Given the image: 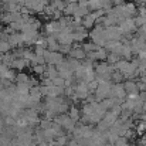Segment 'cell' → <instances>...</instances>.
<instances>
[{"instance_id": "cell-10", "label": "cell", "mask_w": 146, "mask_h": 146, "mask_svg": "<svg viewBox=\"0 0 146 146\" xmlns=\"http://www.w3.org/2000/svg\"><path fill=\"white\" fill-rule=\"evenodd\" d=\"M82 46V48L85 52H92V51H97L99 47H98L95 43H92V41H90V43H84V44H81Z\"/></svg>"}, {"instance_id": "cell-25", "label": "cell", "mask_w": 146, "mask_h": 146, "mask_svg": "<svg viewBox=\"0 0 146 146\" xmlns=\"http://www.w3.org/2000/svg\"><path fill=\"white\" fill-rule=\"evenodd\" d=\"M145 146H146V145H145Z\"/></svg>"}, {"instance_id": "cell-23", "label": "cell", "mask_w": 146, "mask_h": 146, "mask_svg": "<svg viewBox=\"0 0 146 146\" xmlns=\"http://www.w3.org/2000/svg\"><path fill=\"white\" fill-rule=\"evenodd\" d=\"M129 146H139L138 143H132V145H129Z\"/></svg>"}, {"instance_id": "cell-19", "label": "cell", "mask_w": 146, "mask_h": 146, "mask_svg": "<svg viewBox=\"0 0 146 146\" xmlns=\"http://www.w3.org/2000/svg\"><path fill=\"white\" fill-rule=\"evenodd\" d=\"M52 85H57V87H65V80L62 77H55L52 78Z\"/></svg>"}, {"instance_id": "cell-14", "label": "cell", "mask_w": 146, "mask_h": 146, "mask_svg": "<svg viewBox=\"0 0 146 146\" xmlns=\"http://www.w3.org/2000/svg\"><path fill=\"white\" fill-rule=\"evenodd\" d=\"M33 71L37 74V75H44L46 72V64H38V65H33Z\"/></svg>"}, {"instance_id": "cell-1", "label": "cell", "mask_w": 146, "mask_h": 146, "mask_svg": "<svg viewBox=\"0 0 146 146\" xmlns=\"http://www.w3.org/2000/svg\"><path fill=\"white\" fill-rule=\"evenodd\" d=\"M54 122H57L58 125H61V126L64 128V131H68V132H72V129H74L75 125H77V122L72 121V119L68 116L67 112H65V113H58V115L54 118Z\"/></svg>"}, {"instance_id": "cell-16", "label": "cell", "mask_w": 146, "mask_h": 146, "mask_svg": "<svg viewBox=\"0 0 146 146\" xmlns=\"http://www.w3.org/2000/svg\"><path fill=\"white\" fill-rule=\"evenodd\" d=\"M51 123H52L51 119H47V118L40 119V122H38V128H40V129H47V128L51 126Z\"/></svg>"}, {"instance_id": "cell-9", "label": "cell", "mask_w": 146, "mask_h": 146, "mask_svg": "<svg viewBox=\"0 0 146 146\" xmlns=\"http://www.w3.org/2000/svg\"><path fill=\"white\" fill-rule=\"evenodd\" d=\"M135 131H136L138 136H141V135L146 133V121H139L138 125L135 126Z\"/></svg>"}, {"instance_id": "cell-17", "label": "cell", "mask_w": 146, "mask_h": 146, "mask_svg": "<svg viewBox=\"0 0 146 146\" xmlns=\"http://www.w3.org/2000/svg\"><path fill=\"white\" fill-rule=\"evenodd\" d=\"M67 143H68V136L67 135H62V136L55 138V145L57 146H65Z\"/></svg>"}, {"instance_id": "cell-12", "label": "cell", "mask_w": 146, "mask_h": 146, "mask_svg": "<svg viewBox=\"0 0 146 146\" xmlns=\"http://www.w3.org/2000/svg\"><path fill=\"white\" fill-rule=\"evenodd\" d=\"M10 50H11V46H10V43H9L7 40H0V52L6 54V52H9Z\"/></svg>"}, {"instance_id": "cell-20", "label": "cell", "mask_w": 146, "mask_h": 146, "mask_svg": "<svg viewBox=\"0 0 146 146\" xmlns=\"http://www.w3.org/2000/svg\"><path fill=\"white\" fill-rule=\"evenodd\" d=\"M138 145L139 146H145L146 145V133H143V135L139 136V139H138Z\"/></svg>"}, {"instance_id": "cell-13", "label": "cell", "mask_w": 146, "mask_h": 146, "mask_svg": "<svg viewBox=\"0 0 146 146\" xmlns=\"http://www.w3.org/2000/svg\"><path fill=\"white\" fill-rule=\"evenodd\" d=\"M121 60V55H118V54H115V52H109L108 55H106V61L109 62V64H115V62H118Z\"/></svg>"}, {"instance_id": "cell-18", "label": "cell", "mask_w": 146, "mask_h": 146, "mask_svg": "<svg viewBox=\"0 0 146 146\" xmlns=\"http://www.w3.org/2000/svg\"><path fill=\"white\" fill-rule=\"evenodd\" d=\"M72 48V46L71 44H60L58 46V51L61 52V54H68Z\"/></svg>"}, {"instance_id": "cell-24", "label": "cell", "mask_w": 146, "mask_h": 146, "mask_svg": "<svg viewBox=\"0 0 146 146\" xmlns=\"http://www.w3.org/2000/svg\"><path fill=\"white\" fill-rule=\"evenodd\" d=\"M132 1H133V0H132Z\"/></svg>"}, {"instance_id": "cell-2", "label": "cell", "mask_w": 146, "mask_h": 146, "mask_svg": "<svg viewBox=\"0 0 146 146\" xmlns=\"http://www.w3.org/2000/svg\"><path fill=\"white\" fill-rule=\"evenodd\" d=\"M68 54H70V57H72V58H75V60H80V61L85 60V57H87V52L84 51L81 44H75Z\"/></svg>"}, {"instance_id": "cell-6", "label": "cell", "mask_w": 146, "mask_h": 146, "mask_svg": "<svg viewBox=\"0 0 146 146\" xmlns=\"http://www.w3.org/2000/svg\"><path fill=\"white\" fill-rule=\"evenodd\" d=\"M67 113H68V116H70L72 121H75V122H78L80 118H81V111H80V108L75 106V105H71V106L68 108Z\"/></svg>"}, {"instance_id": "cell-7", "label": "cell", "mask_w": 146, "mask_h": 146, "mask_svg": "<svg viewBox=\"0 0 146 146\" xmlns=\"http://www.w3.org/2000/svg\"><path fill=\"white\" fill-rule=\"evenodd\" d=\"M118 118H119V116H118V115H115L112 111H106V113L104 115V118H102V119H104L109 126H111V125H113V122H115Z\"/></svg>"}, {"instance_id": "cell-3", "label": "cell", "mask_w": 146, "mask_h": 146, "mask_svg": "<svg viewBox=\"0 0 146 146\" xmlns=\"http://www.w3.org/2000/svg\"><path fill=\"white\" fill-rule=\"evenodd\" d=\"M46 31L48 36H55L57 33L61 31V27H60V23L58 20H54V21H50L46 24Z\"/></svg>"}, {"instance_id": "cell-11", "label": "cell", "mask_w": 146, "mask_h": 146, "mask_svg": "<svg viewBox=\"0 0 146 146\" xmlns=\"http://www.w3.org/2000/svg\"><path fill=\"white\" fill-rule=\"evenodd\" d=\"M14 81H16L17 84H21V82H29V81H30V77H29L27 74H24V72H19V74H16Z\"/></svg>"}, {"instance_id": "cell-21", "label": "cell", "mask_w": 146, "mask_h": 146, "mask_svg": "<svg viewBox=\"0 0 146 146\" xmlns=\"http://www.w3.org/2000/svg\"><path fill=\"white\" fill-rule=\"evenodd\" d=\"M138 55H139L138 58H141V60H145V61H146V48L145 50H141V51L138 52Z\"/></svg>"}, {"instance_id": "cell-5", "label": "cell", "mask_w": 146, "mask_h": 146, "mask_svg": "<svg viewBox=\"0 0 146 146\" xmlns=\"http://www.w3.org/2000/svg\"><path fill=\"white\" fill-rule=\"evenodd\" d=\"M27 65H29V61L20 57V58H14V60H13V62H11V65H10V68H13V70H19V71H21V70H24V68H26Z\"/></svg>"}, {"instance_id": "cell-8", "label": "cell", "mask_w": 146, "mask_h": 146, "mask_svg": "<svg viewBox=\"0 0 146 146\" xmlns=\"http://www.w3.org/2000/svg\"><path fill=\"white\" fill-rule=\"evenodd\" d=\"M106 55H108V51L104 48V47H99V48L95 51V60H98V61L106 60Z\"/></svg>"}, {"instance_id": "cell-4", "label": "cell", "mask_w": 146, "mask_h": 146, "mask_svg": "<svg viewBox=\"0 0 146 146\" xmlns=\"http://www.w3.org/2000/svg\"><path fill=\"white\" fill-rule=\"evenodd\" d=\"M123 88H125L126 95H129V94H139L138 85H136V82H135V81H132V80L125 81V82H123Z\"/></svg>"}, {"instance_id": "cell-22", "label": "cell", "mask_w": 146, "mask_h": 146, "mask_svg": "<svg viewBox=\"0 0 146 146\" xmlns=\"http://www.w3.org/2000/svg\"><path fill=\"white\" fill-rule=\"evenodd\" d=\"M64 1H65V3H77L78 0H64Z\"/></svg>"}, {"instance_id": "cell-15", "label": "cell", "mask_w": 146, "mask_h": 146, "mask_svg": "<svg viewBox=\"0 0 146 146\" xmlns=\"http://www.w3.org/2000/svg\"><path fill=\"white\" fill-rule=\"evenodd\" d=\"M108 129H109V125H108L104 119H101V121L97 123V131L98 132L102 133V132H105V131H108Z\"/></svg>"}]
</instances>
